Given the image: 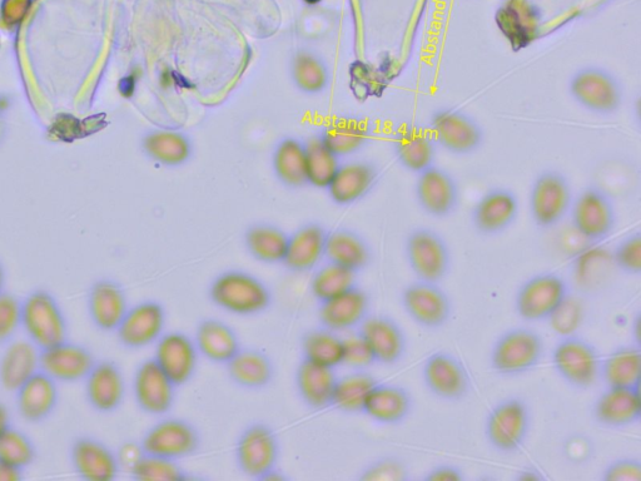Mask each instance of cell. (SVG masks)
<instances>
[{
  "instance_id": "obj_49",
  "label": "cell",
  "mask_w": 641,
  "mask_h": 481,
  "mask_svg": "<svg viewBox=\"0 0 641 481\" xmlns=\"http://www.w3.org/2000/svg\"><path fill=\"white\" fill-rule=\"evenodd\" d=\"M616 270L630 277L641 275V233H630L620 240L610 254Z\"/></svg>"
},
{
  "instance_id": "obj_18",
  "label": "cell",
  "mask_w": 641,
  "mask_h": 481,
  "mask_svg": "<svg viewBox=\"0 0 641 481\" xmlns=\"http://www.w3.org/2000/svg\"><path fill=\"white\" fill-rule=\"evenodd\" d=\"M132 389L134 401L144 414L166 416L177 399V386L163 373L156 361H142L134 371Z\"/></svg>"
},
{
  "instance_id": "obj_6",
  "label": "cell",
  "mask_w": 641,
  "mask_h": 481,
  "mask_svg": "<svg viewBox=\"0 0 641 481\" xmlns=\"http://www.w3.org/2000/svg\"><path fill=\"white\" fill-rule=\"evenodd\" d=\"M281 459V443L276 430L267 423L255 421L238 435L235 460L238 470L248 479L266 481Z\"/></svg>"
},
{
  "instance_id": "obj_35",
  "label": "cell",
  "mask_w": 641,
  "mask_h": 481,
  "mask_svg": "<svg viewBox=\"0 0 641 481\" xmlns=\"http://www.w3.org/2000/svg\"><path fill=\"white\" fill-rule=\"evenodd\" d=\"M600 380L606 388H640V344L619 345L606 354L601 359Z\"/></svg>"
},
{
  "instance_id": "obj_46",
  "label": "cell",
  "mask_w": 641,
  "mask_h": 481,
  "mask_svg": "<svg viewBox=\"0 0 641 481\" xmlns=\"http://www.w3.org/2000/svg\"><path fill=\"white\" fill-rule=\"evenodd\" d=\"M307 181L318 187L330 186L336 175L334 153L321 141H313L305 152Z\"/></svg>"
},
{
  "instance_id": "obj_57",
  "label": "cell",
  "mask_w": 641,
  "mask_h": 481,
  "mask_svg": "<svg viewBox=\"0 0 641 481\" xmlns=\"http://www.w3.org/2000/svg\"><path fill=\"white\" fill-rule=\"evenodd\" d=\"M118 463L121 465L122 470H127L128 473L133 469V466L138 463V460L144 455V450L141 441H126L119 446L116 451Z\"/></svg>"
},
{
  "instance_id": "obj_43",
  "label": "cell",
  "mask_w": 641,
  "mask_h": 481,
  "mask_svg": "<svg viewBox=\"0 0 641 481\" xmlns=\"http://www.w3.org/2000/svg\"><path fill=\"white\" fill-rule=\"evenodd\" d=\"M310 294L317 304L329 301L359 285V274L327 262L311 274Z\"/></svg>"
},
{
  "instance_id": "obj_51",
  "label": "cell",
  "mask_w": 641,
  "mask_h": 481,
  "mask_svg": "<svg viewBox=\"0 0 641 481\" xmlns=\"http://www.w3.org/2000/svg\"><path fill=\"white\" fill-rule=\"evenodd\" d=\"M367 133L359 123L344 121L332 128L325 138V145L332 153H349L366 141Z\"/></svg>"
},
{
  "instance_id": "obj_21",
  "label": "cell",
  "mask_w": 641,
  "mask_h": 481,
  "mask_svg": "<svg viewBox=\"0 0 641 481\" xmlns=\"http://www.w3.org/2000/svg\"><path fill=\"white\" fill-rule=\"evenodd\" d=\"M519 212V198L513 191L493 188L485 192L472 208V226L481 236H498L514 225Z\"/></svg>"
},
{
  "instance_id": "obj_15",
  "label": "cell",
  "mask_w": 641,
  "mask_h": 481,
  "mask_svg": "<svg viewBox=\"0 0 641 481\" xmlns=\"http://www.w3.org/2000/svg\"><path fill=\"white\" fill-rule=\"evenodd\" d=\"M429 132L437 147L456 156L471 155L484 142L483 128L459 109H439L432 114Z\"/></svg>"
},
{
  "instance_id": "obj_40",
  "label": "cell",
  "mask_w": 641,
  "mask_h": 481,
  "mask_svg": "<svg viewBox=\"0 0 641 481\" xmlns=\"http://www.w3.org/2000/svg\"><path fill=\"white\" fill-rule=\"evenodd\" d=\"M377 180V171L365 163H355L336 172L332 180L331 196L339 205H351L364 198Z\"/></svg>"
},
{
  "instance_id": "obj_37",
  "label": "cell",
  "mask_w": 641,
  "mask_h": 481,
  "mask_svg": "<svg viewBox=\"0 0 641 481\" xmlns=\"http://www.w3.org/2000/svg\"><path fill=\"white\" fill-rule=\"evenodd\" d=\"M436 147L430 132L417 126L405 127L395 138L397 160L415 175L435 165Z\"/></svg>"
},
{
  "instance_id": "obj_1",
  "label": "cell",
  "mask_w": 641,
  "mask_h": 481,
  "mask_svg": "<svg viewBox=\"0 0 641 481\" xmlns=\"http://www.w3.org/2000/svg\"><path fill=\"white\" fill-rule=\"evenodd\" d=\"M207 296L217 309L237 317L260 316L273 305L271 287L243 270L222 271L211 281Z\"/></svg>"
},
{
  "instance_id": "obj_12",
  "label": "cell",
  "mask_w": 641,
  "mask_h": 481,
  "mask_svg": "<svg viewBox=\"0 0 641 481\" xmlns=\"http://www.w3.org/2000/svg\"><path fill=\"white\" fill-rule=\"evenodd\" d=\"M576 233L591 245L605 241L616 227L613 200L600 187L589 186L573 201L570 213Z\"/></svg>"
},
{
  "instance_id": "obj_26",
  "label": "cell",
  "mask_w": 641,
  "mask_h": 481,
  "mask_svg": "<svg viewBox=\"0 0 641 481\" xmlns=\"http://www.w3.org/2000/svg\"><path fill=\"white\" fill-rule=\"evenodd\" d=\"M414 404L405 386L379 381L367 396L362 415L382 426H399L410 418Z\"/></svg>"
},
{
  "instance_id": "obj_44",
  "label": "cell",
  "mask_w": 641,
  "mask_h": 481,
  "mask_svg": "<svg viewBox=\"0 0 641 481\" xmlns=\"http://www.w3.org/2000/svg\"><path fill=\"white\" fill-rule=\"evenodd\" d=\"M132 478L138 481H186L191 476L180 461L163 458V456L146 454L129 471Z\"/></svg>"
},
{
  "instance_id": "obj_30",
  "label": "cell",
  "mask_w": 641,
  "mask_h": 481,
  "mask_svg": "<svg viewBox=\"0 0 641 481\" xmlns=\"http://www.w3.org/2000/svg\"><path fill=\"white\" fill-rule=\"evenodd\" d=\"M128 309L127 292L117 281L99 280L89 290V316L99 330L116 332Z\"/></svg>"
},
{
  "instance_id": "obj_59",
  "label": "cell",
  "mask_w": 641,
  "mask_h": 481,
  "mask_svg": "<svg viewBox=\"0 0 641 481\" xmlns=\"http://www.w3.org/2000/svg\"><path fill=\"white\" fill-rule=\"evenodd\" d=\"M11 414L6 405L0 403V436L11 428Z\"/></svg>"
},
{
  "instance_id": "obj_11",
  "label": "cell",
  "mask_w": 641,
  "mask_h": 481,
  "mask_svg": "<svg viewBox=\"0 0 641 481\" xmlns=\"http://www.w3.org/2000/svg\"><path fill=\"white\" fill-rule=\"evenodd\" d=\"M568 178L559 171H544L535 178L529 197L530 215L536 226L549 230L559 226L573 205Z\"/></svg>"
},
{
  "instance_id": "obj_4",
  "label": "cell",
  "mask_w": 641,
  "mask_h": 481,
  "mask_svg": "<svg viewBox=\"0 0 641 481\" xmlns=\"http://www.w3.org/2000/svg\"><path fill=\"white\" fill-rule=\"evenodd\" d=\"M603 356L593 342L583 336L563 335L551 354V365L556 375L570 388L589 390L600 380Z\"/></svg>"
},
{
  "instance_id": "obj_24",
  "label": "cell",
  "mask_w": 641,
  "mask_h": 481,
  "mask_svg": "<svg viewBox=\"0 0 641 481\" xmlns=\"http://www.w3.org/2000/svg\"><path fill=\"white\" fill-rule=\"evenodd\" d=\"M96 360L82 345L63 341L41 351V371L61 384L78 383L87 378Z\"/></svg>"
},
{
  "instance_id": "obj_20",
  "label": "cell",
  "mask_w": 641,
  "mask_h": 481,
  "mask_svg": "<svg viewBox=\"0 0 641 481\" xmlns=\"http://www.w3.org/2000/svg\"><path fill=\"white\" fill-rule=\"evenodd\" d=\"M357 331L369 344L376 365L395 366L405 359L409 340L404 327L394 317L371 312Z\"/></svg>"
},
{
  "instance_id": "obj_7",
  "label": "cell",
  "mask_w": 641,
  "mask_h": 481,
  "mask_svg": "<svg viewBox=\"0 0 641 481\" xmlns=\"http://www.w3.org/2000/svg\"><path fill=\"white\" fill-rule=\"evenodd\" d=\"M405 257L417 280L439 282L451 271V250L441 233L430 227L412 228L405 240Z\"/></svg>"
},
{
  "instance_id": "obj_14",
  "label": "cell",
  "mask_w": 641,
  "mask_h": 481,
  "mask_svg": "<svg viewBox=\"0 0 641 481\" xmlns=\"http://www.w3.org/2000/svg\"><path fill=\"white\" fill-rule=\"evenodd\" d=\"M427 391L446 403H460L469 396L471 376L460 357L439 350L426 357L421 370Z\"/></svg>"
},
{
  "instance_id": "obj_10",
  "label": "cell",
  "mask_w": 641,
  "mask_h": 481,
  "mask_svg": "<svg viewBox=\"0 0 641 481\" xmlns=\"http://www.w3.org/2000/svg\"><path fill=\"white\" fill-rule=\"evenodd\" d=\"M569 93L580 107L603 116L618 112L624 99L619 79L595 66L581 68L571 76Z\"/></svg>"
},
{
  "instance_id": "obj_53",
  "label": "cell",
  "mask_w": 641,
  "mask_h": 481,
  "mask_svg": "<svg viewBox=\"0 0 641 481\" xmlns=\"http://www.w3.org/2000/svg\"><path fill=\"white\" fill-rule=\"evenodd\" d=\"M22 329V301L18 297L0 294V344H8Z\"/></svg>"
},
{
  "instance_id": "obj_9",
  "label": "cell",
  "mask_w": 641,
  "mask_h": 481,
  "mask_svg": "<svg viewBox=\"0 0 641 481\" xmlns=\"http://www.w3.org/2000/svg\"><path fill=\"white\" fill-rule=\"evenodd\" d=\"M401 306L405 314L421 329H444L454 314V305L439 282L415 280L401 290Z\"/></svg>"
},
{
  "instance_id": "obj_3",
  "label": "cell",
  "mask_w": 641,
  "mask_h": 481,
  "mask_svg": "<svg viewBox=\"0 0 641 481\" xmlns=\"http://www.w3.org/2000/svg\"><path fill=\"white\" fill-rule=\"evenodd\" d=\"M571 297L569 282L558 272H539L519 286L514 309L519 319L540 324L553 319Z\"/></svg>"
},
{
  "instance_id": "obj_25",
  "label": "cell",
  "mask_w": 641,
  "mask_h": 481,
  "mask_svg": "<svg viewBox=\"0 0 641 481\" xmlns=\"http://www.w3.org/2000/svg\"><path fill=\"white\" fill-rule=\"evenodd\" d=\"M86 396L94 410L111 414L121 408L127 394L126 378L113 361H99L87 375Z\"/></svg>"
},
{
  "instance_id": "obj_16",
  "label": "cell",
  "mask_w": 641,
  "mask_h": 481,
  "mask_svg": "<svg viewBox=\"0 0 641 481\" xmlns=\"http://www.w3.org/2000/svg\"><path fill=\"white\" fill-rule=\"evenodd\" d=\"M167 311L161 302L144 300L129 306L116 330L119 344L129 350L154 346L166 332Z\"/></svg>"
},
{
  "instance_id": "obj_61",
  "label": "cell",
  "mask_w": 641,
  "mask_h": 481,
  "mask_svg": "<svg viewBox=\"0 0 641 481\" xmlns=\"http://www.w3.org/2000/svg\"><path fill=\"white\" fill-rule=\"evenodd\" d=\"M305 2H307L308 4H316L320 2V0H305Z\"/></svg>"
},
{
  "instance_id": "obj_39",
  "label": "cell",
  "mask_w": 641,
  "mask_h": 481,
  "mask_svg": "<svg viewBox=\"0 0 641 481\" xmlns=\"http://www.w3.org/2000/svg\"><path fill=\"white\" fill-rule=\"evenodd\" d=\"M379 381L369 370H351L339 376L331 408L345 415H362L367 396Z\"/></svg>"
},
{
  "instance_id": "obj_58",
  "label": "cell",
  "mask_w": 641,
  "mask_h": 481,
  "mask_svg": "<svg viewBox=\"0 0 641 481\" xmlns=\"http://www.w3.org/2000/svg\"><path fill=\"white\" fill-rule=\"evenodd\" d=\"M23 479V470L0 461V481H19Z\"/></svg>"
},
{
  "instance_id": "obj_33",
  "label": "cell",
  "mask_w": 641,
  "mask_h": 481,
  "mask_svg": "<svg viewBox=\"0 0 641 481\" xmlns=\"http://www.w3.org/2000/svg\"><path fill=\"white\" fill-rule=\"evenodd\" d=\"M41 371V349L31 340H12L0 356V385L16 391Z\"/></svg>"
},
{
  "instance_id": "obj_27",
  "label": "cell",
  "mask_w": 641,
  "mask_h": 481,
  "mask_svg": "<svg viewBox=\"0 0 641 481\" xmlns=\"http://www.w3.org/2000/svg\"><path fill=\"white\" fill-rule=\"evenodd\" d=\"M228 379L243 390L267 389L276 378V365L266 351L241 347L225 365Z\"/></svg>"
},
{
  "instance_id": "obj_8",
  "label": "cell",
  "mask_w": 641,
  "mask_h": 481,
  "mask_svg": "<svg viewBox=\"0 0 641 481\" xmlns=\"http://www.w3.org/2000/svg\"><path fill=\"white\" fill-rule=\"evenodd\" d=\"M22 329L39 349L68 340V324L56 297L44 290L34 291L22 301Z\"/></svg>"
},
{
  "instance_id": "obj_42",
  "label": "cell",
  "mask_w": 641,
  "mask_h": 481,
  "mask_svg": "<svg viewBox=\"0 0 641 481\" xmlns=\"http://www.w3.org/2000/svg\"><path fill=\"white\" fill-rule=\"evenodd\" d=\"M246 247L250 255L261 264L282 265L285 259L288 236L280 228L257 225L246 233Z\"/></svg>"
},
{
  "instance_id": "obj_2",
  "label": "cell",
  "mask_w": 641,
  "mask_h": 481,
  "mask_svg": "<svg viewBox=\"0 0 641 481\" xmlns=\"http://www.w3.org/2000/svg\"><path fill=\"white\" fill-rule=\"evenodd\" d=\"M545 351L544 337L538 331L525 326L511 327L491 347L490 369L503 378L523 376L538 368Z\"/></svg>"
},
{
  "instance_id": "obj_17",
  "label": "cell",
  "mask_w": 641,
  "mask_h": 481,
  "mask_svg": "<svg viewBox=\"0 0 641 481\" xmlns=\"http://www.w3.org/2000/svg\"><path fill=\"white\" fill-rule=\"evenodd\" d=\"M153 360L177 388L190 384L200 365L195 340L182 331H166L154 344Z\"/></svg>"
},
{
  "instance_id": "obj_34",
  "label": "cell",
  "mask_w": 641,
  "mask_h": 481,
  "mask_svg": "<svg viewBox=\"0 0 641 481\" xmlns=\"http://www.w3.org/2000/svg\"><path fill=\"white\" fill-rule=\"evenodd\" d=\"M58 383L39 371L16 391L19 415L28 423H41L57 408Z\"/></svg>"
},
{
  "instance_id": "obj_36",
  "label": "cell",
  "mask_w": 641,
  "mask_h": 481,
  "mask_svg": "<svg viewBox=\"0 0 641 481\" xmlns=\"http://www.w3.org/2000/svg\"><path fill=\"white\" fill-rule=\"evenodd\" d=\"M372 250L365 238L354 231L337 230L327 235L325 260L361 274L372 264Z\"/></svg>"
},
{
  "instance_id": "obj_32",
  "label": "cell",
  "mask_w": 641,
  "mask_h": 481,
  "mask_svg": "<svg viewBox=\"0 0 641 481\" xmlns=\"http://www.w3.org/2000/svg\"><path fill=\"white\" fill-rule=\"evenodd\" d=\"M193 340L201 357L215 365L225 366L242 347L237 331L216 317L198 322Z\"/></svg>"
},
{
  "instance_id": "obj_38",
  "label": "cell",
  "mask_w": 641,
  "mask_h": 481,
  "mask_svg": "<svg viewBox=\"0 0 641 481\" xmlns=\"http://www.w3.org/2000/svg\"><path fill=\"white\" fill-rule=\"evenodd\" d=\"M300 349L302 359L337 370L344 361V336L321 325L312 327L303 332Z\"/></svg>"
},
{
  "instance_id": "obj_31",
  "label": "cell",
  "mask_w": 641,
  "mask_h": 481,
  "mask_svg": "<svg viewBox=\"0 0 641 481\" xmlns=\"http://www.w3.org/2000/svg\"><path fill=\"white\" fill-rule=\"evenodd\" d=\"M326 232L317 225H307L288 237L283 267L293 275L312 274L325 260Z\"/></svg>"
},
{
  "instance_id": "obj_56",
  "label": "cell",
  "mask_w": 641,
  "mask_h": 481,
  "mask_svg": "<svg viewBox=\"0 0 641 481\" xmlns=\"http://www.w3.org/2000/svg\"><path fill=\"white\" fill-rule=\"evenodd\" d=\"M466 479L464 470L455 464L442 463L432 466L422 476L424 481H464Z\"/></svg>"
},
{
  "instance_id": "obj_13",
  "label": "cell",
  "mask_w": 641,
  "mask_h": 481,
  "mask_svg": "<svg viewBox=\"0 0 641 481\" xmlns=\"http://www.w3.org/2000/svg\"><path fill=\"white\" fill-rule=\"evenodd\" d=\"M141 445L146 454L181 461L200 453L202 435L190 420L162 416L143 434Z\"/></svg>"
},
{
  "instance_id": "obj_47",
  "label": "cell",
  "mask_w": 641,
  "mask_h": 481,
  "mask_svg": "<svg viewBox=\"0 0 641 481\" xmlns=\"http://www.w3.org/2000/svg\"><path fill=\"white\" fill-rule=\"evenodd\" d=\"M411 471L405 460L395 455L380 456L360 470V481H409Z\"/></svg>"
},
{
  "instance_id": "obj_60",
  "label": "cell",
  "mask_w": 641,
  "mask_h": 481,
  "mask_svg": "<svg viewBox=\"0 0 641 481\" xmlns=\"http://www.w3.org/2000/svg\"><path fill=\"white\" fill-rule=\"evenodd\" d=\"M4 284H6V272H4L3 266L0 265V294L4 291Z\"/></svg>"
},
{
  "instance_id": "obj_48",
  "label": "cell",
  "mask_w": 641,
  "mask_h": 481,
  "mask_svg": "<svg viewBox=\"0 0 641 481\" xmlns=\"http://www.w3.org/2000/svg\"><path fill=\"white\" fill-rule=\"evenodd\" d=\"M278 175L288 185L298 186L307 181L306 156L293 141L283 143L276 157Z\"/></svg>"
},
{
  "instance_id": "obj_28",
  "label": "cell",
  "mask_w": 641,
  "mask_h": 481,
  "mask_svg": "<svg viewBox=\"0 0 641 481\" xmlns=\"http://www.w3.org/2000/svg\"><path fill=\"white\" fill-rule=\"evenodd\" d=\"M71 458L74 470L87 481H112L121 473L116 451L93 438H81L73 444Z\"/></svg>"
},
{
  "instance_id": "obj_5",
  "label": "cell",
  "mask_w": 641,
  "mask_h": 481,
  "mask_svg": "<svg viewBox=\"0 0 641 481\" xmlns=\"http://www.w3.org/2000/svg\"><path fill=\"white\" fill-rule=\"evenodd\" d=\"M531 410L520 396H509L486 415L484 435L488 444L503 455L519 453L529 438Z\"/></svg>"
},
{
  "instance_id": "obj_52",
  "label": "cell",
  "mask_w": 641,
  "mask_h": 481,
  "mask_svg": "<svg viewBox=\"0 0 641 481\" xmlns=\"http://www.w3.org/2000/svg\"><path fill=\"white\" fill-rule=\"evenodd\" d=\"M376 365L374 354L359 331L344 336V361L342 366L350 370H370Z\"/></svg>"
},
{
  "instance_id": "obj_22",
  "label": "cell",
  "mask_w": 641,
  "mask_h": 481,
  "mask_svg": "<svg viewBox=\"0 0 641 481\" xmlns=\"http://www.w3.org/2000/svg\"><path fill=\"white\" fill-rule=\"evenodd\" d=\"M371 296L360 285L318 304L317 317L320 325L337 334H349L361 326L371 314Z\"/></svg>"
},
{
  "instance_id": "obj_54",
  "label": "cell",
  "mask_w": 641,
  "mask_h": 481,
  "mask_svg": "<svg viewBox=\"0 0 641 481\" xmlns=\"http://www.w3.org/2000/svg\"><path fill=\"white\" fill-rule=\"evenodd\" d=\"M295 77L300 86L307 89V91H317V89L324 86L326 81L324 69L316 59L308 56L297 58Z\"/></svg>"
},
{
  "instance_id": "obj_23",
  "label": "cell",
  "mask_w": 641,
  "mask_h": 481,
  "mask_svg": "<svg viewBox=\"0 0 641 481\" xmlns=\"http://www.w3.org/2000/svg\"><path fill=\"white\" fill-rule=\"evenodd\" d=\"M591 415L604 429H626L641 420L640 388H606L595 399Z\"/></svg>"
},
{
  "instance_id": "obj_55",
  "label": "cell",
  "mask_w": 641,
  "mask_h": 481,
  "mask_svg": "<svg viewBox=\"0 0 641 481\" xmlns=\"http://www.w3.org/2000/svg\"><path fill=\"white\" fill-rule=\"evenodd\" d=\"M601 480L641 481L640 459L631 458V456H624V458L610 461V463L605 466L603 474H601Z\"/></svg>"
},
{
  "instance_id": "obj_45",
  "label": "cell",
  "mask_w": 641,
  "mask_h": 481,
  "mask_svg": "<svg viewBox=\"0 0 641 481\" xmlns=\"http://www.w3.org/2000/svg\"><path fill=\"white\" fill-rule=\"evenodd\" d=\"M37 450L33 441L23 431L9 428L0 436V461L24 470L36 460Z\"/></svg>"
},
{
  "instance_id": "obj_29",
  "label": "cell",
  "mask_w": 641,
  "mask_h": 481,
  "mask_svg": "<svg viewBox=\"0 0 641 481\" xmlns=\"http://www.w3.org/2000/svg\"><path fill=\"white\" fill-rule=\"evenodd\" d=\"M337 379L336 369L301 359L295 373L298 398L313 411L330 409Z\"/></svg>"
},
{
  "instance_id": "obj_50",
  "label": "cell",
  "mask_w": 641,
  "mask_h": 481,
  "mask_svg": "<svg viewBox=\"0 0 641 481\" xmlns=\"http://www.w3.org/2000/svg\"><path fill=\"white\" fill-rule=\"evenodd\" d=\"M149 153L157 160L165 163H180L188 156V145L185 138L175 133H157L147 140Z\"/></svg>"
},
{
  "instance_id": "obj_19",
  "label": "cell",
  "mask_w": 641,
  "mask_h": 481,
  "mask_svg": "<svg viewBox=\"0 0 641 481\" xmlns=\"http://www.w3.org/2000/svg\"><path fill=\"white\" fill-rule=\"evenodd\" d=\"M415 197L422 212L432 218H447L460 205V188L449 171L431 166L416 175Z\"/></svg>"
},
{
  "instance_id": "obj_41",
  "label": "cell",
  "mask_w": 641,
  "mask_h": 481,
  "mask_svg": "<svg viewBox=\"0 0 641 481\" xmlns=\"http://www.w3.org/2000/svg\"><path fill=\"white\" fill-rule=\"evenodd\" d=\"M496 22L515 51L533 42L536 32L535 12L525 3L514 0L500 9Z\"/></svg>"
}]
</instances>
